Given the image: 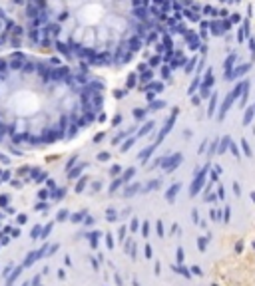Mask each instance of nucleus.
<instances>
[{
  "instance_id": "nucleus-8",
  "label": "nucleus",
  "mask_w": 255,
  "mask_h": 286,
  "mask_svg": "<svg viewBox=\"0 0 255 286\" xmlns=\"http://www.w3.org/2000/svg\"><path fill=\"white\" fill-rule=\"evenodd\" d=\"M241 149H243V153L247 155V157H251V147H249V143H247V139H241Z\"/></svg>"
},
{
  "instance_id": "nucleus-26",
  "label": "nucleus",
  "mask_w": 255,
  "mask_h": 286,
  "mask_svg": "<svg viewBox=\"0 0 255 286\" xmlns=\"http://www.w3.org/2000/svg\"><path fill=\"white\" fill-rule=\"evenodd\" d=\"M142 232H144V237H148V232H150V226H148V223H144V229H142Z\"/></svg>"
},
{
  "instance_id": "nucleus-18",
  "label": "nucleus",
  "mask_w": 255,
  "mask_h": 286,
  "mask_svg": "<svg viewBox=\"0 0 255 286\" xmlns=\"http://www.w3.org/2000/svg\"><path fill=\"white\" fill-rule=\"evenodd\" d=\"M50 231H52V225H48V226L44 229V232H42V238H46V237H48V235H50Z\"/></svg>"
},
{
  "instance_id": "nucleus-14",
  "label": "nucleus",
  "mask_w": 255,
  "mask_h": 286,
  "mask_svg": "<svg viewBox=\"0 0 255 286\" xmlns=\"http://www.w3.org/2000/svg\"><path fill=\"white\" fill-rule=\"evenodd\" d=\"M191 274H195V276H203V270H201L200 266H191Z\"/></svg>"
},
{
  "instance_id": "nucleus-10",
  "label": "nucleus",
  "mask_w": 255,
  "mask_h": 286,
  "mask_svg": "<svg viewBox=\"0 0 255 286\" xmlns=\"http://www.w3.org/2000/svg\"><path fill=\"white\" fill-rule=\"evenodd\" d=\"M98 237H100V232H94V235H90V244H92V247H98Z\"/></svg>"
},
{
  "instance_id": "nucleus-9",
  "label": "nucleus",
  "mask_w": 255,
  "mask_h": 286,
  "mask_svg": "<svg viewBox=\"0 0 255 286\" xmlns=\"http://www.w3.org/2000/svg\"><path fill=\"white\" fill-rule=\"evenodd\" d=\"M229 145H231V139H229V137H223V139H221V145H219V151L223 153V151H225Z\"/></svg>"
},
{
  "instance_id": "nucleus-32",
  "label": "nucleus",
  "mask_w": 255,
  "mask_h": 286,
  "mask_svg": "<svg viewBox=\"0 0 255 286\" xmlns=\"http://www.w3.org/2000/svg\"><path fill=\"white\" fill-rule=\"evenodd\" d=\"M106 238H108V247L112 248V247H114V241H112V235H108V237H106Z\"/></svg>"
},
{
  "instance_id": "nucleus-2",
  "label": "nucleus",
  "mask_w": 255,
  "mask_h": 286,
  "mask_svg": "<svg viewBox=\"0 0 255 286\" xmlns=\"http://www.w3.org/2000/svg\"><path fill=\"white\" fill-rule=\"evenodd\" d=\"M144 0H26L30 44L88 70H120L146 38Z\"/></svg>"
},
{
  "instance_id": "nucleus-11",
  "label": "nucleus",
  "mask_w": 255,
  "mask_h": 286,
  "mask_svg": "<svg viewBox=\"0 0 255 286\" xmlns=\"http://www.w3.org/2000/svg\"><path fill=\"white\" fill-rule=\"evenodd\" d=\"M229 147H231L233 155H235V159H241V153H239V149H237V145H235V143L231 141V145H229Z\"/></svg>"
},
{
  "instance_id": "nucleus-17",
  "label": "nucleus",
  "mask_w": 255,
  "mask_h": 286,
  "mask_svg": "<svg viewBox=\"0 0 255 286\" xmlns=\"http://www.w3.org/2000/svg\"><path fill=\"white\" fill-rule=\"evenodd\" d=\"M154 254H152V247L150 244H146V258H152Z\"/></svg>"
},
{
  "instance_id": "nucleus-37",
  "label": "nucleus",
  "mask_w": 255,
  "mask_h": 286,
  "mask_svg": "<svg viewBox=\"0 0 255 286\" xmlns=\"http://www.w3.org/2000/svg\"><path fill=\"white\" fill-rule=\"evenodd\" d=\"M253 248H255V242H253Z\"/></svg>"
},
{
  "instance_id": "nucleus-6",
  "label": "nucleus",
  "mask_w": 255,
  "mask_h": 286,
  "mask_svg": "<svg viewBox=\"0 0 255 286\" xmlns=\"http://www.w3.org/2000/svg\"><path fill=\"white\" fill-rule=\"evenodd\" d=\"M211 235H207V237H200L197 238V248H200L201 252H205V248H207V242H209Z\"/></svg>"
},
{
  "instance_id": "nucleus-20",
  "label": "nucleus",
  "mask_w": 255,
  "mask_h": 286,
  "mask_svg": "<svg viewBox=\"0 0 255 286\" xmlns=\"http://www.w3.org/2000/svg\"><path fill=\"white\" fill-rule=\"evenodd\" d=\"M58 278H60V280H64V278H66V270H64V268L58 270Z\"/></svg>"
},
{
  "instance_id": "nucleus-19",
  "label": "nucleus",
  "mask_w": 255,
  "mask_h": 286,
  "mask_svg": "<svg viewBox=\"0 0 255 286\" xmlns=\"http://www.w3.org/2000/svg\"><path fill=\"white\" fill-rule=\"evenodd\" d=\"M90 262H92V266H94V270H100V262L96 258H90Z\"/></svg>"
},
{
  "instance_id": "nucleus-7",
  "label": "nucleus",
  "mask_w": 255,
  "mask_h": 286,
  "mask_svg": "<svg viewBox=\"0 0 255 286\" xmlns=\"http://www.w3.org/2000/svg\"><path fill=\"white\" fill-rule=\"evenodd\" d=\"M255 111V107H247V111H245V115H243V125H249L251 123V119H253V113Z\"/></svg>"
},
{
  "instance_id": "nucleus-12",
  "label": "nucleus",
  "mask_w": 255,
  "mask_h": 286,
  "mask_svg": "<svg viewBox=\"0 0 255 286\" xmlns=\"http://www.w3.org/2000/svg\"><path fill=\"white\" fill-rule=\"evenodd\" d=\"M178 189H179V185H173V187L170 189V193H167V199H170V201H172V199H173V195L178 193Z\"/></svg>"
},
{
  "instance_id": "nucleus-34",
  "label": "nucleus",
  "mask_w": 255,
  "mask_h": 286,
  "mask_svg": "<svg viewBox=\"0 0 255 286\" xmlns=\"http://www.w3.org/2000/svg\"><path fill=\"white\" fill-rule=\"evenodd\" d=\"M249 197H251V201L255 203V191H251V193H249Z\"/></svg>"
},
{
  "instance_id": "nucleus-16",
  "label": "nucleus",
  "mask_w": 255,
  "mask_h": 286,
  "mask_svg": "<svg viewBox=\"0 0 255 286\" xmlns=\"http://www.w3.org/2000/svg\"><path fill=\"white\" fill-rule=\"evenodd\" d=\"M241 250H243V241H239L237 244H235V252H237V254H241Z\"/></svg>"
},
{
  "instance_id": "nucleus-33",
  "label": "nucleus",
  "mask_w": 255,
  "mask_h": 286,
  "mask_svg": "<svg viewBox=\"0 0 255 286\" xmlns=\"http://www.w3.org/2000/svg\"><path fill=\"white\" fill-rule=\"evenodd\" d=\"M217 197H219V199H223V197H225V191H223V189H219V193H217Z\"/></svg>"
},
{
  "instance_id": "nucleus-22",
  "label": "nucleus",
  "mask_w": 255,
  "mask_h": 286,
  "mask_svg": "<svg viewBox=\"0 0 255 286\" xmlns=\"http://www.w3.org/2000/svg\"><path fill=\"white\" fill-rule=\"evenodd\" d=\"M215 101H217V98H213V99H211V105H209V115L213 113V109H215Z\"/></svg>"
},
{
  "instance_id": "nucleus-15",
  "label": "nucleus",
  "mask_w": 255,
  "mask_h": 286,
  "mask_svg": "<svg viewBox=\"0 0 255 286\" xmlns=\"http://www.w3.org/2000/svg\"><path fill=\"white\" fill-rule=\"evenodd\" d=\"M12 270H14V268H12V264H8V266H6V268L2 270V276H6V278H8V276L12 274Z\"/></svg>"
},
{
  "instance_id": "nucleus-31",
  "label": "nucleus",
  "mask_w": 255,
  "mask_h": 286,
  "mask_svg": "<svg viewBox=\"0 0 255 286\" xmlns=\"http://www.w3.org/2000/svg\"><path fill=\"white\" fill-rule=\"evenodd\" d=\"M223 220H225V223L229 220V209H227V207H225V213H223Z\"/></svg>"
},
{
  "instance_id": "nucleus-5",
  "label": "nucleus",
  "mask_w": 255,
  "mask_h": 286,
  "mask_svg": "<svg viewBox=\"0 0 255 286\" xmlns=\"http://www.w3.org/2000/svg\"><path fill=\"white\" fill-rule=\"evenodd\" d=\"M38 258H40L38 250H34V252H30V254H28V256H26V260H24V264H22V266H24V268H30V266H32V264L36 262V260H38Z\"/></svg>"
},
{
  "instance_id": "nucleus-30",
  "label": "nucleus",
  "mask_w": 255,
  "mask_h": 286,
  "mask_svg": "<svg viewBox=\"0 0 255 286\" xmlns=\"http://www.w3.org/2000/svg\"><path fill=\"white\" fill-rule=\"evenodd\" d=\"M233 193H235V195H241V191H239V185H237V183H233Z\"/></svg>"
},
{
  "instance_id": "nucleus-3",
  "label": "nucleus",
  "mask_w": 255,
  "mask_h": 286,
  "mask_svg": "<svg viewBox=\"0 0 255 286\" xmlns=\"http://www.w3.org/2000/svg\"><path fill=\"white\" fill-rule=\"evenodd\" d=\"M203 173H205V169L200 173V177H195V181H194V185H191V195H197V191H200L201 187H203Z\"/></svg>"
},
{
  "instance_id": "nucleus-4",
  "label": "nucleus",
  "mask_w": 255,
  "mask_h": 286,
  "mask_svg": "<svg viewBox=\"0 0 255 286\" xmlns=\"http://www.w3.org/2000/svg\"><path fill=\"white\" fill-rule=\"evenodd\" d=\"M172 268H173V272H178V274L185 276V278H191V268H185L183 264H173Z\"/></svg>"
},
{
  "instance_id": "nucleus-13",
  "label": "nucleus",
  "mask_w": 255,
  "mask_h": 286,
  "mask_svg": "<svg viewBox=\"0 0 255 286\" xmlns=\"http://www.w3.org/2000/svg\"><path fill=\"white\" fill-rule=\"evenodd\" d=\"M183 258H185V254H183V248L179 247V248H178V264H182Z\"/></svg>"
},
{
  "instance_id": "nucleus-28",
  "label": "nucleus",
  "mask_w": 255,
  "mask_h": 286,
  "mask_svg": "<svg viewBox=\"0 0 255 286\" xmlns=\"http://www.w3.org/2000/svg\"><path fill=\"white\" fill-rule=\"evenodd\" d=\"M114 278H116V284H118V286H124V282H122V278H120V274H114Z\"/></svg>"
},
{
  "instance_id": "nucleus-27",
  "label": "nucleus",
  "mask_w": 255,
  "mask_h": 286,
  "mask_svg": "<svg viewBox=\"0 0 255 286\" xmlns=\"http://www.w3.org/2000/svg\"><path fill=\"white\" fill-rule=\"evenodd\" d=\"M158 235L164 237V225H161V223H158Z\"/></svg>"
},
{
  "instance_id": "nucleus-1",
  "label": "nucleus",
  "mask_w": 255,
  "mask_h": 286,
  "mask_svg": "<svg viewBox=\"0 0 255 286\" xmlns=\"http://www.w3.org/2000/svg\"><path fill=\"white\" fill-rule=\"evenodd\" d=\"M106 82L94 70L44 52L0 54V143L54 145L106 119Z\"/></svg>"
},
{
  "instance_id": "nucleus-35",
  "label": "nucleus",
  "mask_w": 255,
  "mask_h": 286,
  "mask_svg": "<svg viewBox=\"0 0 255 286\" xmlns=\"http://www.w3.org/2000/svg\"><path fill=\"white\" fill-rule=\"evenodd\" d=\"M22 286H32V282H24V284H22Z\"/></svg>"
},
{
  "instance_id": "nucleus-23",
  "label": "nucleus",
  "mask_w": 255,
  "mask_h": 286,
  "mask_svg": "<svg viewBox=\"0 0 255 286\" xmlns=\"http://www.w3.org/2000/svg\"><path fill=\"white\" fill-rule=\"evenodd\" d=\"M191 219H194V223H195V225H200V223H201V220L197 219V211H194V213H191Z\"/></svg>"
},
{
  "instance_id": "nucleus-24",
  "label": "nucleus",
  "mask_w": 255,
  "mask_h": 286,
  "mask_svg": "<svg viewBox=\"0 0 255 286\" xmlns=\"http://www.w3.org/2000/svg\"><path fill=\"white\" fill-rule=\"evenodd\" d=\"M38 235H40V229L36 226V229H34V231L30 232V237H32V238H38Z\"/></svg>"
},
{
  "instance_id": "nucleus-25",
  "label": "nucleus",
  "mask_w": 255,
  "mask_h": 286,
  "mask_svg": "<svg viewBox=\"0 0 255 286\" xmlns=\"http://www.w3.org/2000/svg\"><path fill=\"white\" fill-rule=\"evenodd\" d=\"M56 250H58V244H52V247L48 248V252H50V254H48V256H52V254H54Z\"/></svg>"
},
{
  "instance_id": "nucleus-29",
  "label": "nucleus",
  "mask_w": 255,
  "mask_h": 286,
  "mask_svg": "<svg viewBox=\"0 0 255 286\" xmlns=\"http://www.w3.org/2000/svg\"><path fill=\"white\" fill-rule=\"evenodd\" d=\"M154 272L160 276V272H161V264H160V262H155V270H154Z\"/></svg>"
},
{
  "instance_id": "nucleus-36",
  "label": "nucleus",
  "mask_w": 255,
  "mask_h": 286,
  "mask_svg": "<svg viewBox=\"0 0 255 286\" xmlns=\"http://www.w3.org/2000/svg\"><path fill=\"white\" fill-rule=\"evenodd\" d=\"M134 286H140V282H138V280H134Z\"/></svg>"
},
{
  "instance_id": "nucleus-21",
  "label": "nucleus",
  "mask_w": 255,
  "mask_h": 286,
  "mask_svg": "<svg viewBox=\"0 0 255 286\" xmlns=\"http://www.w3.org/2000/svg\"><path fill=\"white\" fill-rule=\"evenodd\" d=\"M32 286H40V274H36L32 278Z\"/></svg>"
}]
</instances>
